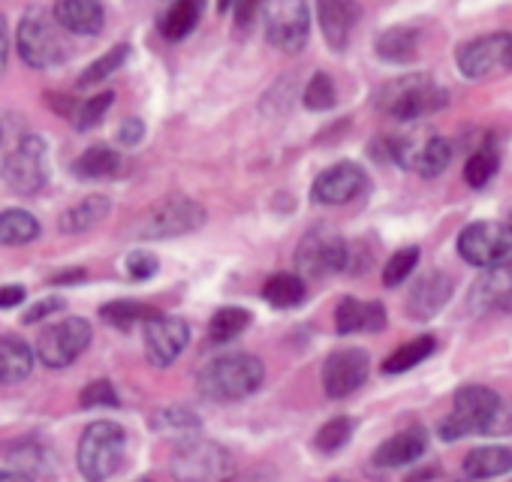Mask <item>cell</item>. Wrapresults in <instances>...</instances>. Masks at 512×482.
<instances>
[{
  "label": "cell",
  "mask_w": 512,
  "mask_h": 482,
  "mask_svg": "<svg viewBox=\"0 0 512 482\" xmlns=\"http://www.w3.org/2000/svg\"><path fill=\"white\" fill-rule=\"evenodd\" d=\"M317 22H320L326 43L335 52H344L359 22L356 0H317Z\"/></svg>",
  "instance_id": "obj_19"
},
{
  "label": "cell",
  "mask_w": 512,
  "mask_h": 482,
  "mask_svg": "<svg viewBox=\"0 0 512 482\" xmlns=\"http://www.w3.org/2000/svg\"><path fill=\"white\" fill-rule=\"evenodd\" d=\"M338 103V94H335V82L326 76V73H317L308 88H305V106L311 112H326Z\"/></svg>",
  "instance_id": "obj_40"
},
{
  "label": "cell",
  "mask_w": 512,
  "mask_h": 482,
  "mask_svg": "<svg viewBox=\"0 0 512 482\" xmlns=\"http://www.w3.org/2000/svg\"><path fill=\"white\" fill-rule=\"evenodd\" d=\"M4 181L13 193L34 196L49 184V148L43 136H22L4 157Z\"/></svg>",
  "instance_id": "obj_6"
},
{
  "label": "cell",
  "mask_w": 512,
  "mask_h": 482,
  "mask_svg": "<svg viewBox=\"0 0 512 482\" xmlns=\"http://www.w3.org/2000/svg\"><path fill=\"white\" fill-rule=\"evenodd\" d=\"M365 190H368L365 169L356 163H338V166H329L323 175H317L311 196L320 205H347V202L359 199Z\"/></svg>",
  "instance_id": "obj_17"
},
{
  "label": "cell",
  "mask_w": 512,
  "mask_h": 482,
  "mask_svg": "<svg viewBox=\"0 0 512 482\" xmlns=\"http://www.w3.org/2000/svg\"><path fill=\"white\" fill-rule=\"evenodd\" d=\"M61 25L52 22L43 10H31L25 13L19 34H16V46L19 55L28 67L34 70H52L61 67L70 58V46L64 40V34L58 31Z\"/></svg>",
  "instance_id": "obj_4"
},
{
  "label": "cell",
  "mask_w": 512,
  "mask_h": 482,
  "mask_svg": "<svg viewBox=\"0 0 512 482\" xmlns=\"http://www.w3.org/2000/svg\"><path fill=\"white\" fill-rule=\"evenodd\" d=\"M250 311L244 308H220L214 311L211 323H208V338L211 344H226V341H235L247 326H250Z\"/></svg>",
  "instance_id": "obj_34"
},
{
  "label": "cell",
  "mask_w": 512,
  "mask_h": 482,
  "mask_svg": "<svg viewBox=\"0 0 512 482\" xmlns=\"http://www.w3.org/2000/svg\"><path fill=\"white\" fill-rule=\"evenodd\" d=\"M458 70L467 79H485L497 70H512V37L509 31L485 34L458 49Z\"/></svg>",
  "instance_id": "obj_13"
},
{
  "label": "cell",
  "mask_w": 512,
  "mask_h": 482,
  "mask_svg": "<svg viewBox=\"0 0 512 482\" xmlns=\"http://www.w3.org/2000/svg\"><path fill=\"white\" fill-rule=\"evenodd\" d=\"M127 275L133 278V281H148V278H154L157 275V269H160V260L151 254V251H133L130 257H127Z\"/></svg>",
  "instance_id": "obj_44"
},
{
  "label": "cell",
  "mask_w": 512,
  "mask_h": 482,
  "mask_svg": "<svg viewBox=\"0 0 512 482\" xmlns=\"http://www.w3.org/2000/svg\"><path fill=\"white\" fill-rule=\"evenodd\" d=\"M34 371V350L16 338L0 335V383H22Z\"/></svg>",
  "instance_id": "obj_25"
},
{
  "label": "cell",
  "mask_w": 512,
  "mask_h": 482,
  "mask_svg": "<svg viewBox=\"0 0 512 482\" xmlns=\"http://www.w3.org/2000/svg\"><path fill=\"white\" fill-rule=\"evenodd\" d=\"M512 431V404H506L488 386H461L455 392L452 413L440 422L443 440H461L470 434H509Z\"/></svg>",
  "instance_id": "obj_1"
},
{
  "label": "cell",
  "mask_w": 512,
  "mask_h": 482,
  "mask_svg": "<svg viewBox=\"0 0 512 482\" xmlns=\"http://www.w3.org/2000/svg\"><path fill=\"white\" fill-rule=\"evenodd\" d=\"M124 449H127V431L118 422L100 419L88 425L79 440V470L91 482L109 479L112 473H118L124 461Z\"/></svg>",
  "instance_id": "obj_5"
},
{
  "label": "cell",
  "mask_w": 512,
  "mask_h": 482,
  "mask_svg": "<svg viewBox=\"0 0 512 482\" xmlns=\"http://www.w3.org/2000/svg\"><path fill=\"white\" fill-rule=\"evenodd\" d=\"M308 34H311V16L305 0H272L266 19V37L275 49L296 55L305 49Z\"/></svg>",
  "instance_id": "obj_12"
},
{
  "label": "cell",
  "mask_w": 512,
  "mask_h": 482,
  "mask_svg": "<svg viewBox=\"0 0 512 482\" xmlns=\"http://www.w3.org/2000/svg\"><path fill=\"white\" fill-rule=\"evenodd\" d=\"M0 142H4V130H0Z\"/></svg>",
  "instance_id": "obj_52"
},
{
  "label": "cell",
  "mask_w": 512,
  "mask_h": 482,
  "mask_svg": "<svg viewBox=\"0 0 512 482\" xmlns=\"http://www.w3.org/2000/svg\"><path fill=\"white\" fill-rule=\"evenodd\" d=\"M512 470V449L506 446H479L464 458V473L473 479H491Z\"/></svg>",
  "instance_id": "obj_29"
},
{
  "label": "cell",
  "mask_w": 512,
  "mask_h": 482,
  "mask_svg": "<svg viewBox=\"0 0 512 482\" xmlns=\"http://www.w3.org/2000/svg\"><path fill=\"white\" fill-rule=\"evenodd\" d=\"M7 52H10V37H7V19L0 16V73L7 67Z\"/></svg>",
  "instance_id": "obj_49"
},
{
  "label": "cell",
  "mask_w": 512,
  "mask_h": 482,
  "mask_svg": "<svg viewBox=\"0 0 512 482\" xmlns=\"http://www.w3.org/2000/svg\"><path fill=\"white\" fill-rule=\"evenodd\" d=\"M428 449V434L422 428H407L395 437H389L377 452H374V464L377 467H401L410 461H419Z\"/></svg>",
  "instance_id": "obj_24"
},
{
  "label": "cell",
  "mask_w": 512,
  "mask_h": 482,
  "mask_svg": "<svg viewBox=\"0 0 512 482\" xmlns=\"http://www.w3.org/2000/svg\"><path fill=\"white\" fill-rule=\"evenodd\" d=\"M235 22L241 25V28H247L250 22H253V16L260 13V7H263V0H235Z\"/></svg>",
  "instance_id": "obj_47"
},
{
  "label": "cell",
  "mask_w": 512,
  "mask_h": 482,
  "mask_svg": "<svg viewBox=\"0 0 512 482\" xmlns=\"http://www.w3.org/2000/svg\"><path fill=\"white\" fill-rule=\"evenodd\" d=\"M335 326L341 335L353 332H380L386 326V308L380 302H359V299H344L335 314Z\"/></svg>",
  "instance_id": "obj_23"
},
{
  "label": "cell",
  "mask_w": 512,
  "mask_h": 482,
  "mask_svg": "<svg viewBox=\"0 0 512 482\" xmlns=\"http://www.w3.org/2000/svg\"><path fill=\"white\" fill-rule=\"evenodd\" d=\"M22 302H25V287H19V284L0 287V308H16Z\"/></svg>",
  "instance_id": "obj_48"
},
{
  "label": "cell",
  "mask_w": 512,
  "mask_h": 482,
  "mask_svg": "<svg viewBox=\"0 0 512 482\" xmlns=\"http://www.w3.org/2000/svg\"><path fill=\"white\" fill-rule=\"evenodd\" d=\"M419 34L413 28H389L377 37V55L389 64H407L416 58Z\"/></svg>",
  "instance_id": "obj_31"
},
{
  "label": "cell",
  "mask_w": 512,
  "mask_h": 482,
  "mask_svg": "<svg viewBox=\"0 0 512 482\" xmlns=\"http://www.w3.org/2000/svg\"><path fill=\"white\" fill-rule=\"evenodd\" d=\"M112 103H115V94L112 91H103V94H94V97H88L76 112H73V127L76 130H94L100 121H103V115L112 109Z\"/></svg>",
  "instance_id": "obj_38"
},
{
  "label": "cell",
  "mask_w": 512,
  "mask_h": 482,
  "mask_svg": "<svg viewBox=\"0 0 512 482\" xmlns=\"http://www.w3.org/2000/svg\"><path fill=\"white\" fill-rule=\"evenodd\" d=\"M473 311H506L512 308V260H497L485 266V275L473 284L470 293Z\"/></svg>",
  "instance_id": "obj_18"
},
{
  "label": "cell",
  "mask_w": 512,
  "mask_h": 482,
  "mask_svg": "<svg viewBox=\"0 0 512 482\" xmlns=\"http://www.w3.org/2000/svg\"><path fill=\"white\" fill-rule=\"evenodd\" d=\"M151 425L160 434H169V437H193L202 428V419L187 407H163V410L154 413Z\"/></svg>",
  "instance_id": "obj_33"
},
{
  "label": "cell",
  "mask_w": 512,
  "mask_h": 482,
  "mask_svg": "<svg viewBox=\"0 0 512 482\" xmlns=\"http://www.w3.org/2000/svg\"><path fill=\"white\" fill-rule=\"evenodd\" d=\"M232 4H235V0H217V10L226 13V10H232Z\"/></svg>",
  "instance_id": "obj_50"
},
{
  "label": "cell",
  "mask_w": 512,
  "mask_h": 482,
  "mask_svg": "<svg viewBox=\"0 0 512 482\" xmlns=\"http://www.w3.org/2000/svg\"><path fill=\"white\" fill-rule=\"evenodd\" d=\"M190 326L181 317H151L145 323V353L154 368H169L187 347Z\"/></svg>",
  "instance_id": "obj_16"
},
{
  "label": "cell",
  "mask_w": 512,
  "mask_h": 482,
  "mask_svg": "<svg viewBox=\"0 0 512 482\" xmlns=\"http://www.w3.org/2000/svg\"><path fill=\"white\" fill-rule=\"evenodd\" d=\"M94 332H91V323L82 320V317H67L61 323H55L49 332L40 335V344H37V356L46 368H67L73 365L91 344Z\"/></svg>",
  "instance_id": "obj_10"
},
{
  "label": "cell",
  "mask_w": 512,
  "mask_h": 482,
  "mask_svg": "<svg viewBox=\"0 0 512 482\" xmlns=\"http://www.w3.org/2000/svg\"><path fill=\"white\" fill-rule=\"evenodd\" d=\"M509 37H512V31H509Z\"/></svg>",
  "instance_id": "obj_53"
},
{
  "label": "cell",
  "mask_w": 512,
  "mask_h": 482,
  "mask_svg": "<svg viewBox=\"0 0 512 482\" xmlns=\"http://www.w3.org/2000/svg\"><path fill=\"white\" fill-rule=\"evenodd\" d=\"M127 58H130V46L127 43H118V46H112L103 58H97L82 76H79V88H91V85H100L103 79H109L112 73H118L124 64H127Z\"/></svg>",
  "instance_id": "obj_37"
},
{
  "label": "cell",
  "mask_w": 512,
  "mask_h": 482,
  "mask_svg": "<svg viewBox=\"0 0 512 482\" xmlns=\"http://www.w3.org/2000/svg\"><path fill=\"white\" fill-rule=\"evenodd\" d=\"M172 473L178 479L187 482H202V479H223L232 473V455L226 446L214 443V440H202V437H184L175 446L172 455Z\"/></svg>",
  "instance_id": "obj_7"
},
{
  "label": "cell",
  "mask_w": 512,
  "mask_h": 482,
  "mask_svg": "<svg viewBox=\"0 0 512 482\" xmlns=\"http://www.w3.org/2000/svg\"><path fill=\"white\" fill-rule=\"evenodd\" d=\"M434 353V338L431 335H422V338H413L410 344L398 347L386 362H383V371L386 374H401V371H410L416 368L419 362H425L428 356Z\"/></svg>",
  "instance_id": "obj_36"
},
{
  "label": "cell",
  "mask_w": 512,
  "mask_h": 482,
  "mask_svg": "<svg viewBox=\"0 0 512 482\" xmlns=\"http://www.w3.org/2000/svg\"><path fill=\"white\" fill-rule=\"evenodd\" d=\"M263 296L275 308H293V305H299L305 299V281L299 275L281 272V275H275V278L266 281Z\"/></svg>",
  "instance_id": "obj_35"
},
{
  "label": "cell",
  "mask_w": 512,
  "mask_h": 482,
  "mask_svg": "<svg viewBox=\"0 0 512 482\" xmlns=\"http://www.w3.org/2000/svg\"><path fill=\"white\" fill-rule=\"evenodd\" d=\"M416 263H419V248H404V251L392 254V260L383 269V284L386 287H401L410 278V272L416 269Z\"/></svg>",
  "instance_id": "obj_41"
},
{
  "label": "cell",
  "mask_w": 512,
  "mask_h": 482,
  "mask_svg": "<svg viewBox=\"0 0 512 482\" xmlns=\"http://www.w3.org/2000/svg\"><path fill=\"white\" fill-rule=\"evenodd\" d=\"M368 371H371V359L365 350L359 347L335 350L323 365V389L329 398H347L368 380Z\"/></svg>",
  "instance_id": "obj_15"
},
{
  "label": "cell",
  "mask_w": 512,
  "mask_h": 482,
  "mask_svg": "<svg viewBox=\"0 0 512 482\" xmlns=\"http://www.w3.org/2000/svg\"><path fill=\"white\" fill-rule=\"evenodd\" d=\"M202 7L205 0H175V4L166 10L163 22H160V31L166 40H184L202 19Z\"/></svg>",
  "instance_id": "obj_30"
},
{
  "label": "cell",
  "mask_w": 512,
  "mask_h": 482,
  "mask_svg": "<svg viewBox=\"0 0 512 482\" xmlns=\"http://www.w3.org/2000/svg\"><path fill=\"white\" fill-rule=\"evenodd\" d=\"M446 103H449V94L443 88H437L428 76H404V79H395L377 97L380 112H386L395 121H419V118H428V115L440 112Z\"/></svg>",
  "instance_id": "obj_3"
},
{
  "label": "cell",
  "mask_w": 512,
  "mask_h": 482,
  "mask_svg": "<svg viewBox=\"0 0 512 482\" xmlns=\"http://www.w3.org/2000/svg\"><path fill=\"white\" fill-rule=\"evenodd\" d=\"M392 154H395V160L401 166L413 169L422 178H437L452 160V148L440 136H419V139L404 136V139H395Z\"/></svg>",
  "instance_id": "obj_14"
},
{
  "label": "cell",
  "mask_w": 512,
  "mask_h": 482,
  "mask_svg": "<svg viewBox=\"0 0 512 482\" xmlns=\"http://www.w3.org/2000/svg\"><path fill=\"white\" fill-rule=\"evenodd\" d=\"M124 169V160L115 148L109 145H91L76 163H73V175L82 181H106V178H118Z\"/></svg>",
  "instance_id": "obj_26"
},
{
  "label": "cell",
  "mask_w": 512,
  "mask_h": 482,
  "mask_svg": "<svg viewBox=\"0 0 512 482\" xmlns=\"http://www.w3.org/2000/svg\"><path fill=\"white\" fill-rule=\"evenodd\" d=\"M494 172H497V154H494L491 148L476 151V154L467 160V166H464V178H467V184H473V187L488 184Z\"/></svg>",
  "instance_id": "obj_42"
},
{
  "label": "cell",
  "mask_w": 512,
  "mask_h": 482,
  "mask_svg": "<svg viewBox=\"0 0 512 482\" xmlns=\"http://www.w3.org/2000/svg\"><path fill=\"white\" fill-rule=\"evenodd\" d=\"M506 226H509V229H512V214H509V220H506Z\"/></svg>",
  "instance_id": "obj_51"
},
{
  "label": "cell",
  "mask_w": 512,
  "mask_h": 482,
  "mask_svg": "<svg viewBox=\"0 0 512 482\" xmlns=\"http://www.w3.org/2000/svg\"><path fill=\"white\" fill-rule=\"evenodd\" d=\"M64 299L61 296H49V299H43V302H37V305H31L25 314H22V323L25 326H31V323H40L43 317H49V314H55V311H64Z\"/></svg>",
  "instance_id": "obj_45"
},
{
  "label": "cell",
  "mask_w": 512,
  "mask_h": 482,
  "mask_svg": "<svg viewBox=\"0 0 512 482\" xmlns=\"http://www.w3.org/2000/svg\"><path fill=\"white\" fill-rule=\"evenodd\" d=\"M142 136H145V124H142L139 118H127V121L121 124V130H118V139H121V145H127V148L139 145Z\"/></svg>",
  "instance_id": "obj_46"
},
{
  "label": "cell",
  "mask_w": 512,
  "mask_h": 482,
  "mask_svg": "<svg viewBox=\"0 0 512 482\" xmlns=\"http://www.w3.org/2000/svg\"><path fill=\"white\" fill-rule=\"evenodd\" d=\"M55 22L79 37H97L106 25L100 0H55Z\"/></svg>",
  "instance_id": "obj_21"
},
{
  "label": "cell",
  "mask_w": 512,
  "mask_h": 482,
  "mask_svg": "<svg viewBox=\"0 0 512 482\" xmlns=\"http://www.w3.org/2000/svg\"><path fill=\"white\" fill-rule=\"evenodd\" d=\"M353 419L350 416H335V419H329L320 431H317V449L320 452H338L341 446H347L350 443V437H353Z\"/></svg>",
  "instance_id": "obj_39"
},
{
  "label": "cell",
  "mask_w": 512,
  "mask_h": 482,
  "mask_svg": "<svg viewBox=\"0 0 512 482\" xmlns=\"http://www.w3.org/2000/svg\"><path fill=\"white\" fill-rule=\"evenodd\" d=\"M205 205L190 196H169L157 202L139 223L142 238H178L190 235L205 223Z\"/></svg>",
  "instance_id": "obj_8"
},
{
  "label": "cell",
  "mask_w": 512,
  "mask_h": 482,
  "mask_svg": "<svg viewBox=\"0 0 512 482\" xmlns=\"http://www.w3.org/2000/svg\"><path fill=\"white\" fill-rule=\"evenodd\" d=\"M452 299V281L443 272H428L425 278H419L407 296V314L413 320H431L437 311H443V305Z\"/></svg>",
  "instance_id": "obj_20"
},
{
  "label": "cell",
  "mask_w": 512,
  "mask_h": 482,
  "mask_svg": "<svg viewBox=\"0 0 512 482\" xmlns=\"http://www.w3.org/2000/svg\"><path fill=\"white\" fill-rule=\"evenodd\" d=\"M4 455L10 461V467L16 473H22L25 479H43L55 473V455L34 437L25 440H13L4 446Z\"/></svg>",
  "instance_id": "obj_22"
},
{
  "label": "cell",
  "mask_w": 512,
  "mask_h": 482,
  "mask_svg": "<svg viewBox=\"0 0 512 482\" xmlns=\"http://www.w3.org/2000/svg\"><path fill=\"white\" fill-rule=\"evenodd\" d=\"M266 368L250 353H229L211 359L199 374L196 386L208 401H241L263 386Z\"/></svg>",
  "instance_id": "obj_2"
},
{
  "label": "cell",
  "mask_w": 512,
  "mask_h": 482,
  "mask_svg": "<svg viewBox=\"0 0 512 482\" xmlns=\"http://www.w3.org/2000/svg\"><path fill=\"white\" fill-rule=\"evenodd\" d=\"M157 314H160L157 308L142 305V302H133V299H118V302H109V305L100 308V317L109 326H115V329H133L136 323H148Z\"/></svg>",
  "instance_id": "obj_32"
},
{
  "label": "cell",
  "mask_w": 512,
  "mask_h": 482,
  "mask_svg": "<svg viewBox=\"0 0 512 482\" xmlns=\"http://www.w3.org/2000/svg\"><path fill=\"white\" fill-rule=\"evenodd\" d=\"M109 208H112V202H109L106 196H100V193L85 196V199H79L76 205H70V208L61 214V232H67V235L91 232L94 226L103 223V217L109 214Z\"/></svg>",
  "instance_id": "obj_27"
},
{
  "label": "cell",
  "mask_w": 512,
  "mask_h": 482,
  "mask_svg": "<svg viewBox=\"0 0 512 482\" xmlns=\"http://www.w3.org/2000/svg\"><path fill=\"white\" fill-rule=\"evenodd\" d=\"M121 398L115 392V386L109 380H94L82 389L79 395V407L82 410H97V407H118Z\"/></svg>",
  "instance_id": "obj_43"
},
{
  "label": "cell",
  "mask_w": 512,
  "mask_h": 482,
  "mask_svg": "<svg viewBox=\"0 0 512 482\" xmlns=\"http://www.w3.org/2000/svg\"><path fill=\"white\" fill-rule=\"evenodd\" d=\"M458 254L470 266H494L497 260L512 254V229L506 223L476 220L461 229L458 235Z\"/></svg>",
  "instance_id": "obj_11"
},
{
  "label": "cell",
  "mask_w": 512,
  "mask_h": 482,
  "mask_svg": "<svg viewBox=\"0 0 512 482\" xmlns=\"http://www.w3.org/2000/svg\"><path fill=\"white\" fill-rule=\"evenodd\" d=\"M350 260V251H347V241L320 226V229H311L302 241H299V251H296V266L302 275L308 278H329V275H338Z\"/></svg>",
  "instance_id": "obj_9"
},
{
  "label": "cell",
  "mask_w": 512,
  "mask_h": 482,
  "mask_svg": "<svg viewBox=\"0 0 512 482\" xmlns=\"http://www.w3.org/2000/svg\"><path fill=\"white\" fill-rule=\"evenodd\" d=\"M40 235V220L25 208H7L0 211V245L22 248Z\"/></svg>",
  "instance_id": "obj_28"
}]
</instances>
